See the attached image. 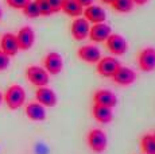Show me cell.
I'll list each match as a JSON object with an SVG mask.
<instances>
[{
  "instance_id": "obj_2",
  "label": "cell",
  "mask_w": 155,
  "mask_h": 154,
  "mask_svg": "<svg viewBox=\"0 0 155 154\" xmlns=\"http://www.w3.org/2000/svg\"><path fill=\"white\" fill-rule=\"evenodd\" d=\"M86 143H88L89 149L94 153H103L105 152L107 146H108V138L104 130L101 129H92L86 134Z\"/></svg>"
},
{
  "instance_id": "obj_20",
  "label": "cell",
  "mask_w": 155,
  "mask_h": 154,
  "mask_svg": "<svg viewBox=\"0 0 155 154\" xmlns=\"http://www.w3.org/2000/svg\"><path fill=\"white\" fill-rule=\"evenodd\" d=\"M140 150L143 154H155V139L151 132H147V134L142 135Z\"/></svg>"
},
{
  "instance_id": "obj_9",
  "label": "cell",
  "mask_w": 155,
  "mask_h": 154,
  "mask_svg": "<svg viewBox=\"0 0 155 154\" xmlns=\"http://www.w3.org/2000/svg\"><path fill=\"white\" fill-rule=\"evenodd\" d=\"M35 102H38L46 108H53L58 103V97H57V93L54 91L46 85V87L37 88V91H35Z\"/></svg>"
},
{
  "instance_id": "obj_27",
  "label": "cell",
  "mask_w": 155,
  "mask_h": 154,
  "mask_svg": "<svg viewBox=\"0 0 155 154\" xmlns=\"http://www.w3.org/2000/svg\"><path fill=\"white\" fill-rule=\"evenodd\" d=\"M77 2L80 3V4L82 5V7H88V5H91V4H93V2L94 0H77Z\"/></svg>"
},
{
  "instance_id": "obj_4",
  "label": "cell",
  "mask_w": 155,
  "mask_h": 154,
  "mask_svg": "<svg viewBox=\"0 0 155 154\" xmlns=\"http://www.w3.org/2000/svg\"><path fill=\"white\" fill-rule=\"evenodd\" d=\"M120 65L121 64L119 62V60H116L115 55H105V57H101L96 64V70L101 77L111 79Z\"/></svg>"
},
{
  "instance_id": "obj_17",
  "label": "cell",
  "mask_w": 155,
  "mask_h": 154,
  "mask_svg": "<svg viewBox=\"0 0 155 154\" xmlns=\"http://www.w3.org/2000/svg\"><path fill=\"white\" fill-rule=\"evenodd\" d=\"M92 116L94 118L96 122L101 124H108L113 120V111L111 107H105V105L93 103V105H92Z\"/></svg>"
},
{
  "instance_id": "obj_18",
  "label": "cell",
  "mask_w": 155,
  "mask_h": 154,
  "mask_svg": "<svg viewBox=\"0 0 155 154\" xmlns=\"http://www.w3.org/2000/svg\"><path fill=\"white\" fill-rule=\"evenodd\" d=\"M93 102L97 104L113 108L117 104V96L111 89H97L93 95Z\"/></svg>"
},
{
  "instance_id": "obj_5",
  "label": "cell",
  "mask_w": 155,
  "mask_h": 154,
  "mask_svg": "<svg viewBox=\"0 0 155 154\" xmlns=\"http://www.w3.org/2000/svg\"><path fill=\"white\" fill-rule=\"evenodd\" d=\"M43 68L50 76H57L64 69V58L59 53L50 52L43 57Z\"/></svg>"
},
{
  "instance_id": "obj_10",
  "label": "cell",
  "mask_w": 155,
  "mask_h": 154,
  "mask_svg": "<svg viewBox=\"0 0 155 154\" xmlns=\"http://www.w3.org/2000/svg\"><path fill=\"white\" fill-rule=\"evenodd\" d=\"M89 30H91V23L84 16L74 18V20L70 25V34L76 41H84L88 38Z\"/></svg>"
},
{
  "instance_id": "obj_23",
  "label": "cell",
  "mask_w": 155,
  "mask_h": 154,
  "mask_svg": "<svg viewBox=\"0 0 155 154\" xmlns=\"http://www.w3.org/2000/svg\"><path fill=\"white\" fill-rule=\"evenodd\" d=\"M34 2L37 3L41 16H50V15L54 14L53 12V10H51V7L49 5V3H47L46 0H34Z\"/></svg>"
},
{
  "instance_id": "obj_30",
  "label": "cell",
  "mask_w": 155,
  "mask_h": 154,
  "mask_svg": "<svg viewBox=\"0 0 155 154\" xmlns=\"http://www.w3.org/2000/svg\"><path fill=\"white\" fill-rule=\"evenodd\" d=\"M2 104H3V93L0 92V105H2Z\"/></svg>"
},
{
  "instance_id": "obj_12",
  "label": "cell",
  "mask_w": 155,
  "mask_h": 154,
  "mask_svg": "<svg viewBox=\"0 0 155 154\" xmlns=\"http://www.w3.org/2000/svg\"><path fill=\"white\" fill-rule=\"evenodd\" d=\"M111 34H112V28L108 23H105V22L94 23V25H91L88 38L94 43H101V42H105L107 38Z\"/></svg>"
},
{
  "instance_id": "obj_28",
  "label": "cell",
  "mask_w": 155,
  "mask_h": 154,
  "mask_svg": "<svg viewBox=\"0 0 155 154\" xmlns=\"http://www.w3.org/2000/svg\"><path fill=\"white\" fill-rule=\"evenodd\" d=\"M134 3H135V5H146L150 0H132Z\"/></svg>"
},
{
  "instance_id": "obj_31",
  "label": "cell",
  "mask_w": 155,
  "mask_h": 154,
  "mask_svg": "<svg viewBox=\"0 0 155 154\" xmlns=\"http://www.w3.org/2000/svg\"><path fill=\"white\" fill-rule=\"evenodd\" d=\"M2 16H3V11H2V8H0V19H2Z\"/></svg>"
},
{
  "instance_id": "obj_32",
  "label": "cell",
  "mask_w": 155,
  "mask_h": 154,
  "mask_svg": "<svg viewBox=\"0 0 155 154\" xmlns=\"http://www.w3.org/2000/svg\"><path fill=\"white\" fill-rule=\"evenodd\" d=\"M153 134V137H154V139H155V130H154V132H151Z\"/></svg>"
},
{
  "instance_id": "obj_11",
  "label": "cell",
  "mask_w": 155,
  "mask_h": 154,
  "mask_svg": "<svg viewBox=\"0 0 155 154\" xmlns=\"http://www.w3.org/2000/svg\"><path fill=\"white\" fill-rule=\"evenodd\" d=\"M77 57L82 62L93 65L97 64L103 55H101L100 49L96 45H82L77 49Z\"/></svg>"
},
{
  "instance_id": "obj_1",
  "label": "cell",
  "mask_w": 155,
  "mask_h": 154,
  "mask_svg": "<svg viewBox=\"0 0 155 154\" xmlns=\"http://www.w3.org/2000/svg\"><path fill=\"white\" fill-rule=\"evenodd\" d=\"M3 102L10 109H19L26 103V91L22 85L12 84L7 88L5 93L3 95Z\"/></svg>"
},
{
  "instance_id": "obj_26",
  "label": "cell",
  "mask_w": 155,
  "mask_h": 154,
  "mask_svg": "<svg viewBox=\"0 0 155 154\" xmlns=\"http://www.w3.org/2000/svg\"><path fill=\"white\" fill-rule=\"evenodd\" d=\"M47 3H49V5L51 7V10H53V12L57 14V12H59L61 11V3H62V0H46Z\"/></svg>"
},
{
  "instance_id": "obj_3",
  "label": "cell",
  "mask_w": 155,
  "mask_h": 154,
  "mask_svg": "<svg viewBox=\"0 0 155 154\" xmlns=\"http://www.w3.org/2000/svg\"><path fill=\"white\" fill-rule=\"evenodd\" d=\"M26 79L30 81V84L35 87H46L50 81V75L46 72L43 66L39 65H30L26 69Z\"/></svg>"
},
{
  "instance_id": "obj_29",
  "label": "cell",
  "mask_w": 155,
  "mask_h": 154,
  "mask_svg": "<svg viewBox=\"0 0 155 154\" xmlns=\"http://www.w3.org/2000/svg\"><path fill=\"white\" fill-rule=\"evenodd\" d=\"M103 4H107V5H111L112 3H113V0H100Z\"/></svg>"
},
{
  "instance_id": "obj_15",
  "label": "cell",
  "mask_w": 155,
  "mask_h": 154,
  "mask_svg": "<svg viewBox=\"0 0 155 154\" xmlns=\"http://www.w3.org/2000/svg\"><path fill=\"white\" fill-rule=\"evenodd\" d=\"M82 15L86 20H88L91 25H94V23H103L105 22L107 19V12L101 5H94L91 4L88 7L84 8L82 11Z\"/></svg>"
},
{
  "instance_id": "obj_25",
  "label": "cell",
  "mask_w": 155,
  "mask_h": 154,
  "mask_svg": "<svg viewBox=\"0 0 155 154\" xmlns=\"http://www.w3.org/2000/svg\"><path fill=\"white\" fill-rule=\"evenodd\" d=\"M10 58H11L10 55H7L4 52L0 50V72H4V70L10 66V62H11Z\"/></svg>"
},
{
  "instance_id": "obj_19",
  "label": "cell",
  "mask_w": 155,
  "mask_h": 154,
  "mask_svg": "<svg viewBox=\"0 0 155 154\" xmlns=\"http://www.w3.org/2000/svg\"><path fill=\"white\" fill-rule=\"evenodd\" d=\"M61 11L65 14V15H68L70 18H78V16L82 15L84 7H82L77 0H62Z\"/></svg>"
},
{
  "instance_id": "obj_14",
  "label": "cell",
  "mask_w": 155,
  "mask_h": 154,
  "mask_svg": "<svg viewBox=\"0 0 155 154\" xmlns=\"http://www.w3.org/2000/svg\"><path fill=\"white\" fill-rule=\"evenodd\" d=\"M0 50L4 52L7 55L14 57L19 52V46H18L16 34L14 32H4L0 38Z\"/></svg>"
},
{
  "instance_id": "obj_7",
  "label": "cell",
  "mask_w": 155,
  "mask_h": 154,
  "mask_svg": "<svg viewBox=\"0 0 155 154\" xmlns=\"http://www.w3.org/2000/svg\"><path fill=\"white\" fill-rule=\"evenodd\" d=\"M105 46L113 55H123L128 50V42L121 34H112L107 38Z\"/></svg>"
},
{
  "instance_id": "obj_8",
  "label": "cell",
  "mask_w": 155,
  "mask_h": 154,
  "mask_svg": "<svg viewBox=\"0 0 155 154\" xmlns=\"http://www.w3.org/2000/svg\"><path fill=\"white\" fill-rule=\"evenodd\" d=\"M138 66L146 73L155 70V47H144L138 54Z\"/></svg>"
},
{
  "instance_id": "obj_21",
  "label": "cell",
  "mask_w": 155,
  "mask_h": 154,
  "mask_svg": "<svg viewBox=\"0 0 155 154\" xmlns=\"http://www.w3.org/2000/svg\"><path fill=\"white\" fill-rule=\"evenodd\" d=\"M111 7L119 14H128L135 8V3L132 0H113Z\"/></svg>"
},
{
  "instance_id": "obj_6",
  "label": "cell",
  "mask_w": 155,
  "mask_h": 154,
  "mask_svg": "<svg viewBox=\"0 0 155 154\" xmlns=\"http://www.w3.org/2000/svg\"><path fill=\"white\" fill-rule=\"evenodd\" d=\"M111 79L115 84L120 85V87H130L136 81V73L132 68L120 65Z\"/></svg>"
},
{
  "instance_id": "obj_13",
  "label": "cell",
  "mask_w": 155,
  "mask_h": 154,
  "mask_svg": "<svg viewBox=\"0 0 155 154\" xmlns=\"http://www.w3.org/2000/svg\"><path fill=\"white\" fill-rule=\"evenodd\" d=\"M16 41L19 50L27 52L35 43V31L30 26H23L16 34Z\"/></svg>"
},
{
  "instance_id": "obj_24",
  "label": "cell",
  "mask_w": 155,
  "mask_h": 154,
  "mask_svg": "<svg viewBox=\"0 0 155 154\" xmlns=\"http://www.w3.org/2000/svg\"><path fill=\"white\" fill-rule=\"evenodd\" d=\"M30 2H31V0H5L8 7L14 8V10H20V11H22Z\"/></svg>"
},
{
  "instance_id": "obj_22",
  "label": "cell",
  "mask_w": 155,
  "mask_h": 154,
  "mask_svg": "<svg viewBox=\"0 0 155 154\" xmlns=\"http://www.w3.org/2000/svg\"><path fill=\"white\" fill-rule=\"evenodd\" d=\"M22 12H23V15H25L26 18H28V19H35V18L41 16L39 10H38V5H37V3H35L34 0H31V2H30L25 8H23Z\"/></svg>"
},
{
  "instance_id": "obj_16",
  "label": "cell",
  "mask_w": 155,
  "mask_h": 154,
  "mask_svg": "<svg viewBox=\"0 0 155 154\" xmlns=\"http://www.w3.org/2000/svg\"><path fill=\"white\" fill-rule=\"evenodd\" d=\"M25 114L32 122H43L46 120V107L39 104L38 102H31L25 107Z\"/></svg>"
}]
</instances>
